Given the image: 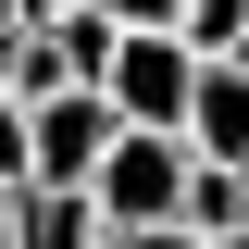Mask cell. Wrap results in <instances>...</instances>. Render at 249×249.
I'll use <instances>...</instances> for the list:
<instances>
[{
    "instance_id": "6da1fadb",
    "label": "cell",
    "mask_w": 249,
    "mask_h": 249,
    "mask_svg": "<svg viewBox=\"0 0 249 249\" xmlns=\"http://www.w3.org/2000/svg\"><path fill=\"white\" fill-rule=\"evenodd\" d=\"M187 175H199L187 137H162V124H112V150H100V175H88L100 237H112V224H187Z\"/></svg>"
},
{
    "instance_id": "7a4b0ae2",
    "label": "cell",
    "mask_w": 249,
    "mask_h": 249,
    "mask_svg": "<svg viewBox=\"0 0 249 249\" xmlns=\"http://www.w3.org/2000/svg\"><path fill=\"white\" fill-rule=\"evenodd\" d=\"M100 100H112V124H162V137H187V100H199V62H187V37H112V75H100Z\"/></svg>"
},
{
    "instance_id": "3957f363",
    "label": "cell",
    "mask_w": 249,
    "mask_h": 249,
    "mask_svg": "<svg viewBox=\"0 0 249 249\" xmlns=\"http://www.w3.org/2000/svg\"><path fill=\"white\" fill-rule=\"evenodd\" d=\"M100 150H112V100L100 88H62V100L25 112V187H88Z\"/></svg>"
},
{
    "instance_id": "277c9868",
    "label": "cell",
    "mask_w": 249,
    "mask_h": 249,
    "mask_svg": "<svg viewBox=\"0 0 249 249\" xmlns=\"http://www.w3.org/2000/svg\"><path fill=\"white\" fill-rule=\"evenodd\" d=\"M187 150H199V162H237V175H249V62H199Z\"/></svg>"
},
{
    "instance_id": "5b68a950",
    "label": "cell",
    "mask_w": 249,
    "mask_h": 249,
    "mask_svg": "<svg viewBox=\"0 0 249 249\" xmlns=\"http://www.w3.org/2000/svg\"><path fill=\"white\" fill-rule=\"evenodd\" d=\"M13 249H100V199H88V187H25Z\"/></svg>"
},
{
    "instance_id": "8992f818",
    "label": "cell",
    "mask_w": 249,
    "mask_h": 249,
    "mask_svg": "<svg viewBox=\"0 0 249 249\" xmlns=\"http://www.w3.org/2000/svg\"><path fill=\"white\" fill-rule=\"evenodd\" d=\"M187 237H249V175L237 162H199L187 175Z\"/></svg>"
},
{
    "instance_id": "52a82bcc",
    "label": "cell",
    "mask_w": 249,
    "mask_h": 249,
    "mask_svg": "<svg viewBox=\"0 0 249 249\" xmlns=\"http://www.w3.org/2000/svg\"><path fill=\"white\" fill-rule=\"evenodd\" d=\"M62 88H75V75H62V50H50V25H25L13 50H0V100H13V112H37V100H62Z\"/></svg>"
},
{
    "instance_id": "ba28073f",
    "label": "cell",
    "mask_w": 249,
    "mask_h": 249,
    "mask_svg": "<svg viewBox=\"0 0 249 249\" xmlns=\"http://www.w3.org/2000/svg\"><path fill=\"white\" fill-rule=\"evenodd\" d=\"M187 62H249V0H187Z\"/></svg>"
},
{
    "instance_id": "9c48e42d",
    "label": "cell",
    "mask_w": 249,
    "mask_h": 249,
    "mask_svg": "<svg viewBox=\"0 0 249 249\" xmlns=\"http://www.w3.org/2000/svg\"><path fill=\"white\" fill-rule=\"evenodd\" d=\"M100 249H199V237H187V224H112Z\"/></svg>"
},
{
    "instance_id": "30bf717a",
    "label": "cell",
    "mask_w": 249,
    "mask_h": 249,
    "mask_svg": "<svg viewBox=\"0 0 249 249\" xmlns=\"http://www.w3.org/2000/svg\"><path fill=\"white\" fill-rule=\"evenodd\" d=\"M0 175L25 187V112H13V100H0Z\"/></svg>"
},
{
    "instance_id": "8fae6325",
    "label": "cell",
    "mask_w": 249,
    "mask_h": 249,
    "mask_svg": "<svg viewBox=\"0 0 249 249\" xmlns=\"http://www.w3.org/2000/svg\"><path fill=\"white\" fill-rule=\"evenodd\" d=\"M62 13H75V0H13V25H62Z\"/></svg>"
},
{
    "instance_id": "7c38bea8",
    "label": "cell",
    "mask_w": 249,
    "mask_h": 249,
    "mask_svg": "<svg viewBox=\"0 0 249 249\" xmlns=\"http://www.w3.org/2000/svg\"><path fill=\"white\" fill-rule=\"evenodd\" d=\"M13 212H25V187H13V175H0V249H13Z\"/></svg>"
},
{
    "instance_id": "4fadbf2b",
    "label": "cell",
    "mask_w": 249,
    "mask_h": 249,
    "mask_svg": "<svg viewBox=\"0 0 249 249\" xmlns=\"http://www.w3.org/2000/svg\"><path fill=\"white\" fill-rule=\"evenodd\" d=\"M13 37H25V25H13V0H0V50H13Z\"/></svg>"
},
{
    "instance_id": "5bb4252c",
    "label": "cell",
    "mask_w": 249,
    "mask_h": 249,
    "mask_svg": "<svg viewBox=\"0 0 249 249\" xmlns=\"http://www.w3.org/2000/svg\"><path fill=\"white\" fill-rule=\"evenodd\" d=\"M199 249H249V237H199Z\"/></svg>"
}]
</instances>
